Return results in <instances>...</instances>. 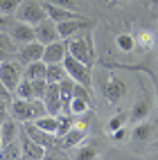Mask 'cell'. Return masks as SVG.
<instances>
[{
	"label": "cell",
	"mask_w": 158,
	"mask_h": 160,
	"mask_svg": "<svg viewBox=\"0 0 158 160\" xmlns=\"http://www.w3.org/2000/svg\"><path fill=\"white\" fill-rule=\"evenodd\" d=\"M88 133V124L84 122V120H75V124H72V129L61 138V144L66 147V149H77L81 142H84V138H86Z\"/></svg>",
	"instance_id": "10"
},
{
	"label": "cell",
	"mask_w": 158,
	"mask_h": 160,
	"mask_svg": "<svg viewBox=\"0 0 158 160\" xmlns=\"http://www.w3.org/2000/svg\"><path fill=\"white\" fill-rule=\"evenodd\" d=\"M156 90H158V88H156Z\"/></svg>",
	"instance_id": "41"
},
{
	"label": "cell",
	"mask_w": 158,
	"mask_h": 160,
	"mask_svg": "<svg viewBox=\"0 0 158 160\" xmlns=\"http://www.w3.org/2000/svg\"><path fill=\"white\" fill-rule=\"evenodd\" d=\"M111 138H113L115 142L124 140V138H126V126H122V129H115V131H111Z\"/></svg>",
	"instance_id": "35"
},
{
	"label": "cell",
	"mask_w": 158,
	"mask_h": 160,
	"mask_svg": "<svg viewBox=\"0 0 158 160\" xmlns=\"http://www.w3.org/2000/svg\"><path fill=\"white\" fill-rule=\"evenodd\" d=\"M9 36L16 45H25L29 41H36V32H34V25L25 23V20H14L9 27Z\"/></svg>",
	"instance_id": "5"
},
{
	"label": "cell",
	"mask_w": 158,
	"mask_h": 160,
	"mask_svg": "<svg viewBox=\"0 0 158 160\" xmlns=\"http://www.w3.org/2000/svg\"><path fill=\"white\" fill-rule=\"evenodd\" d=\"M50 2H54L59 7H68V9H75V0H50Z\"/></svg>",
	"instance_id": "36"
},
{
	"label": "cell",
	"mask_w": 158,
	"mask_h": 160,
	"mask_svg": "<svg viewBox=\"0 0 158 160\" xmlns=\"http://www.w3.org/2000/svg\"><path fill=\"white\" fill-rule=\"evenodd\" d=\"M34 32H36V41H41L43 45L54 43V41L61 38V36H59V27H57V23H54L52 18H45L43 23L34 25Z\"/></svg>",
	"instance_id": "12"
},
{
	"label": "cell",
	"mask_w": 158,
	"mask_h": 160,
	"mask_svg": "<svg viewBox=\"0 0 158 160\" xmlns=\"http://www.w3.org/2000/svg\"><path fill=\"white\" fill-rule=\"evenodd\" d=\"M43 43L41 41H29V43H25V45H20V50H18V61L23 63V66H27V63H32V61H38V59H43Z\"/></svg>",
	"instance_id": "13"
},
{
	"label": "cell",
	"mask_w": 158,
	"mask_h": 160,
	"mask_svg": "<svg viewBox=\"0 0 158 160\" xmlns=\"http://www.w3.org/2000/svg\"><path fill=\"white\" fill-rule=\"evenodd\" d=\"M29 81H32V95H34V99H43L50 81L48 79H29Z\"/></svg>",
	"instance_id": "28"
},
{
	"label": "cell",
	"mask_w": 158,
	"mask_h": 160,
	"mask_svg": "<svg viewBox=\"0 0 158 160\" xmlns=\"http://www.w3.org/2000/svg\"><path fill=\"white\" fill-rule=\"evenodd\" d=\"M149 108H151V106H149V102H147V99H138V102H135V106H133V111H131V120H133V122H142L145 117L149 115Z\"/></svg>",
	"instance_id": "24"
},
{
	"label": "cell",
	"mask_w": 158,
	"mask_h": 160,
	"mask_svg": "<svg viewBox=\"0 0 158 160\" xmlns=\"http://www.w3.org/2000/svg\"><path fill=\"white\" fill-rule=\"evenodd\" d=\"M0 149H3V138H0Z\"/></svg>",
	"instance_id": "40"
},
{
	"label": "cell",
	"mask_w": 158,
	"mask_h": 160,
	"mask_svg": "<svg viewBox=\"0 0 158 160\" xmlns=\"http://www.w3.org/2000/svg\"><path fill=\"white\" fill-rule=\"evenodd\" d=\"M63 66H66L68 77H70L72 81L81 83V86H93V66H88V63L75 59L72 54H66Z\"/></svg>",
	"instance_id": "2"
},
{
	"label": "cell",
	"mask_w": 158,
	"mask_h": 160,
	"mask_svg": "<svg viewBox=\"0 0 158 160\" xmlns=\"http://www.w3.org/2000/svg\"><path fill=\"white\" fill-rule=\"evenodd\" d=\"M7 106H9V102H5L3 97H0V113H5V111H7Z\"/></svg>",
	"instance_id": "37"
},
{
	"label": "cell",
	"mask_w": 158,
	"mask_h": 160,
	"mask_svg": "<svg viewBox=\"0 0 158 160\" xmlns=\"http://www.w3.org/2000/svg\"><path fill=\"white\" fill-rule=\"evenodd\" d=\"M133 41H135L133 52H138V54H147V52L154 48L156 36H154V32H151V29H138V32L133 34Z\"/></svg>",
	"instance_id": "17"
},
{
	"label": "cell",
	"mask_w": 158,
	"mask_h": 160,
	"mask_svg": "<svg viewBox=\"0 0 158 160\" xmlns=\"http://www.w3.org/2000/svg\"><path fill=\"white\" fill-rule=\"evenodd\" d=\"M20 5V0H0V14H14Z\"/></svg>",
	"instance_id": "31"
},
{
	"label": "cell",
	"mask_w": 158,
	"mask_h": 160,
	"mask_svg": "<svg viewBox=\"0 0 158 160\" xmlns=\"http://www.w3.org/2000/svg\"><path fill=\"white\" fill-rule=\"evenodd\" d=\"M66 41V48H68V54H72L75 59L88 63V66H95L97 61V50H95V38H93V27L88 29H81L77 34H72Z\"/></svg>",
	"instance_id": "1"
},
{
	"label": "cell",
	"mask_w": 158,
	"mask_h": 160,
	"mask_svg": "<svg viewBox=\"0 0 158 160\" xmlns=\"http://www.w3.org/2000/svg\"><path fill=\"white\" fill-rule=\"evenodd\" d=\"M18 135H20V129H18V122L14 120H5L3 124H0V138H3V144L7 142H12V140H18Z\"/></svg>",
	"instance_id": "18"
},
{
	"label": "cell",
	"mask_w": 158,
	"mask_h": 160,
	"mask_svg": "<svg viewBox=\"0 0 158 160\" xmlns=\"http://www.w3.org/2000/svg\"><path fill=\"white\" fill-rule=\"evenodd\" d=\"M45 72H48V63L43 59L32 61V63H27V66L23 68V74L27 79H45Z\"/></svg>",
	"instance_id": "19"
},
{
	"label": "cell",
	"mask_w": 158,
	"mask_h": 160,
	"mask_svg": "<svg viewBox=\"0 0 158 160\" xmlns=\"http://www.w3.org/2000/svg\"><path fill=\"white\" fill-rule=\"evenodd\" d=\"M149 5H158V0H149Z\"/></svg>",
	"instance_id": "39"
},
{
	"label": "cell",
	"mask_w": 158,
	"mask_h": 160,
	"mask_svg": "<svg viewBox=\"0 0 158 160\" xmlns=\"http://www.w3.org/2000/svg\"><path fill=\"white\" fill-rule=\"evenodd\" d=\"M43 104H45V111L50 115H59L63 113V102H61V92H59V83H50L45 95H43Z\"/></svg>",
	"instance_id": "14"
},
{
	"label": "cell",
	"mask_w": 158,
	"mask_h": 160,
	"mask_svg": "<svg viewBox=\"0 0 158 160\" xmlns=\"http://www.w3.org/2000/svg\"><path fill=\"white\" fill-rule=\"evenodd\" d=\"M9 115L14 117L16 122H29L34 120V106H32V99H20V97H14L9 102Z\"/></svg>",
	"instance_id": "8"
},
{
	"label": "cell",
	"mask_w": 158,
	"mask_h": 160,
	"mask_svg": "<svg viewBox=\"0 0 158 160\" xmlns=\"http://www.w3.org/2000/svg\"><path fill=\"white\" fill-rule=\"evenodd\" d=\"M43 7H45V14H48V18H52L54 23H61V20H68V18H79L81 14L77 12V9H68V7H59V5H54V2H43Z\"/></svg>",
	"instance_id": "16"
},
{
	"label": "cell",
	"mask_w": 158,
	"mask_h": 160,
	"mask_svg": "<svg viewBox=\"0 0 158 160\" xmlns=\"http://www.w3.org/2000/svg\"><path fill=\"white\" fill-rule=\"evenodd\" d=\"M14 97H20V99H34V95H32V81L27 77L20 79V83L16 86L14 90Z\"/></svg>",
	"instance_id": "25"
},
{
	"label": "cell",
	"mask_w": 158,
	"mask_h": 160,
	"mask_svg": "<svg viewBox=\"0 0 158 160\" xmlns=\"http://www.w3.org/2000/svg\"><path fill=\"white\" fill-rule=\"evenodd\" d=\"M68 54V48H66V41L59 38L54 43H48L43 48V61L45 63H61Z\"/></svg>",
	"instance_id": "15"
},
{
	"label": "cell",
	"mask_w": 158,
	"mask_h": 160,
	"mask_svg": "<svg viewBox=\"0 0 158 160\" xmlns=\"http://www.w3.org/2000/svg\"><path fill=\"white\" fill-rule=\"evenodd\" d=\"M115 45H118V50H122V52H133V48H135L133 34H129V32L118 34V38H115Z\"/></svg>",
	"instance_id": "26"
},
{
	"label": "cell",
	"mask_w": 158,
	"mask_h": 160,
	"mask_svg": "<svg viewBox=\"0 0 158 160\" xmlns=\"http://www.w3.org/2000/svg\"><path fill=\"white\" fill-rule=\"evenodd\" d=\"M75 158H79V160H95V158H99V151H95L93 147H79V151L75 153Z\"/></svg>",
	"instance_id": "30"
},
{
	"label": "cell",
	"mask_w": 158,
	"mask_h": 160,
	"mask_svg": "<svg viewBox=\"0 0 158 160\" xmlns=\"http://www.w3.org/2000/svg\"><path fill=\"white\" fill-rule=\"evenodd\" d=\"M111 5H118V2H124V0H109Z\"/></svg>",
	"instance_id": "38"
},
{
	"label": "cell",
	"mask_w": 158,
	"mask_h": 160,
	"mask_svg": "<svg viewBox=\"0 0 158 160\" xmlns=\"http://www.w3.org/2000/svg\"><path fill=\"white\" fill-rule=\"evenodd\" d=\"M18 140H20V151H23V158L25 160H43L45 158V147L38 144L36 140H32L23 129H20Z\"/></svg>",
	"instance_id": "6"
},
{
	"label": "cell",
	"mask_w": 158,
	"mask_h": 160,
	"mask_svg": "<svg viewBox=\"0 0 158 160\" xmlns=\"http://www.w3.org/2000/svg\"><path fill=\"white\" fill-rule=\"evenodd\" d=\"M20 66H23V63L16 61V57L0 61V81H3L9 90H16V86L20 83V79L25 77V74H23V68H20Z\"/></svg>",
	"instance_id": "4"
},
{
	"label": "cell",
	"mask_w": 158,
	"mask_h": 160,
	"mask_svg": "<svg viewBox=\"0 0 158 160\" xmlns=\"http://www.w3.org/2000/svg\"><path fill=\"white\" fill-rule=\"evenodd\" d=\"M68 77V70L66 66H63V61L61 63H48V72H45V79L50 83H59Z\"/></svg>",
	"instance_id": "20"
},
{
	"label": "cell",
	"mask_w": 158,
	"mask_h": 160,
	"mask_svg": "<svg viewBox=\"0 0 158 160\" xmlns=\"http://www.w3.org/2000/svg\"><path fill=\"white\" fill-rule=\"evenodd\" d=\"M57 27H59V36H61V38H68V36L77 34V32H81V29L93 27V20H90V18H86V16H79V18L61 20V23H57Z\"/></svg>",
	"instance_id": "11"
},
{
	"label": "cell",
	"mask_w": 158,
	"mask_h": 160,
	"mask_svg": "<svg viewBox=\"0 0 158 160\" xmlns=\"http://www.w3.org/2000/svg\"><path fill=\"white\" fill-rule=\"evenodd\" d=\"M16 16H18V20H25L29 25H38L48 18L43 2H36V0H20V5L16 9Z\"/></svg>",
	"instance_id": "3"
},
{
	"label": "cell",
	"mask_w": 158,
	"mask_h": 160,
	"mask_svg": "<svg viewBox=\"0 0 158 160\" xmlns=\"http://www.w3.org/2000/svg\"><path fill=\"white\" fill-rule=\"evenodd\" d=\"M0 97H3L5 102H12V99H14V90H9L3 81H0Z\"/></svg>",
	"instance_id": "33"
},
{
	"label": "cell",
	"mask_w": 158,
	"mask_h": 160,
	"mask_svg": "<svg viewBox=\"0 0 158 160\" xmlns=\"http://www.w3.org/2000/svg\"><path fill=\"white\" fill-rule=\"evenodd\" d=\"M36 126H41L43 131H48V133H52V135H57V129H59V117L57 115H50V113H45V115H41V117H36V120H32Z\"/></svg>",
	"instance_id": "21"
},
{
	"label": "cell",
	"mask_w": 158,
	"mask_h": 160,
	"mask_svg": "<svg viewBox=\"0 0 158 160\" xmlns=\"http://www.w3.org/2000/svg\"><path fill=\"white\" fill-rule=\"evenodd\" d=\"M12 23H14V20L9 18V14H0V29H3V32H9Z\"/></svg>",
	"instance_id": "34"
},
{
	"label": "cell",
	"mask_w": 158,
	"mask_h": 160,
	"mask_svg": "<svg viewBox=\"0 0 158 160\" xmlns=\"http://www.w3.org/2000/svg\"><path fill=\"white\" fill-rule=\"evenodd\" d=\"M124 124H126V120H124V115H115V117H111V120H109V124H106V129H109V131H115V129H122Z\"/></svg>",
	"instance_id": "32"
},
{
	"label": "cell",
	"mask_w": 158,
	"mask_h": 160,
	"mask_svg": "<svg viewBox=\"0 0 158 160\" xmlns=\"http://www.w3.org/2000/svg\"><path fill=\"white\" fill-rule=\"evenodd\" d=\"M88 111H90V102L81 99V97H72L70 99V113L72 115H84V113H88Z\"/></svg>",
	"instance_id": "27"
},
{
	"label": "cell",
	"mask_w": 158,
	"mask_h": 160,
	"mask_svg": "<svg viewBox=\"0 0 158 160\" xmlns=\"http://www.w3.org/2000/svg\"><path fill=\"white\" fill-rule=\"evenodd\" d=\"M23 131L32 138V140H36L38 144H43L45 149H52V147H57V140L59 138L57 135H52V133H48V131H43L41 126H36L34 122H23Z\"/></svg>",
	"instance_id": "9"
},
{
	"label": "cell",
	"mask_w": 158,
	"mask_h": 160,
	"mask_svg": "<svg viewBox=\"0 0 158 160\" xmlns=\"http://www.w3.org/2000/svg\"><path fill=\"white\" fill-rule=\"evenodd\" d=\"M131 138L138 142H145L151 138V124L149 122H135V129L131 131Z\"/></svg>",
	"instance_id": "23"
},
{
	"label": "cell",
	"mask_w": 158,
	"mask_h": 160,
	"mask_svg": "<svg viewBox=\"0 0 158 160\" xmlns=\"http://www.w3.org/2000/svg\"><path fill=\"white\" fill-rule=\"evenodd\" d=\"M0 158H3V160H18V158H23L20 140H12V142L3 144V149H0Z\"/></svg>",
	"instance_id": "22"
},
{
	"label": "cell",
	"mask_w": 158,
	"mask_h": 160,
	"mask_svg": "<svg viewBox=\"0 0 158 160\" xmlns=\"http://www.w3.org/2000/svg\"><path fill=\"white\" fill-rule=\"evenodd\" d=\"M0 50H7V52H12L16 57V43L12 41L9 32H3V29H0Z\"/></svg>",
	"instance_id": "29"
},
{
	"label": "cell",
	"mask_w": 158,
	"mask_h": 160,
	"mask_svg": "<svg viewBox=\"0 0 158 160\" xmlns=\"http://www.w3.org/2000/svg\"><path fill=\"white\" fill-rule=\"evenodd\" d=\"M102 92H104V99H106L109 104H120V99L126 95V83L120 77H113L111 74V77L104 81Z\"/></svg>",
	"instance_id": "7"
}]
</instances>
